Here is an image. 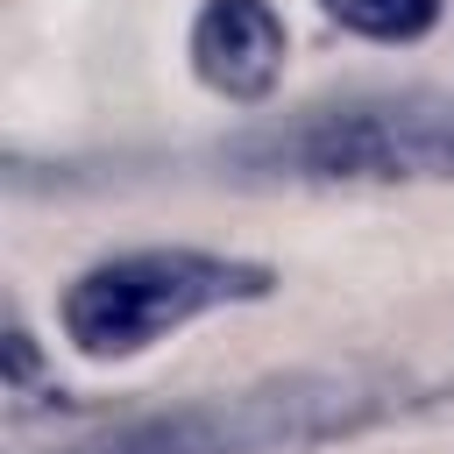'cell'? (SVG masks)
Listing matches in <instances>:
<instances>
[{
    "mask_svg": "<svg viewBox=\"0 0 454 454\" xmlns=\"http://www.w3.org/2000/svg\"><path fill=\"white\" fill-rule=\"evenodd\" d=\"M447 390H454L447 376L376 369V362L291 369V376H262L227 397H199V404L135 419V433L149 454H298V447H333V440H355L404 411H426Z\"/></svg>",
    "mask_w": 454,
    "mask_h": 454,
    "instance_id": "6da1fadb",
    "label": "cell"
},
{
    "mask_svg": "<svg viewBox=\"0 0 454 454\" xmlns=\"http://www.w3.org/2000/svg\"><path fill=\"white\" fill-rule=\"evenodd\" d=\"M241 177L270 184H454V92H355L227 142Z\"/></svg>",
    "mask_w": 454,
    "mask_h": 454,
    "instance_id": "7a4b0ae2",
    "label": "cell"
},
{
    "mask_svg": "<svg viewBox=\"0 0 454 454\" xmlns=\"http://www.w3.org/2000/svg\"><path fill=\"white\" fill-rule=\"evenodd\" d=\"M277 298V270L255 255H220V248H128L92 270H78L57 298L64 340L92 362H128L177 326L227 312V305H262Z\"/></svg>",
    "mask_w": 454,
    "mask_h": 454,
    "instance_id": "3957f363",
    "label": "cell"
},
{
    "mask_svg": "<svg viewBox=\"0 0 454 454\" xmlns=\"http://www.w3.org/2000/svg\"><path fill=\"white\" fill-rule=\"evenodd\" d=\"M192 71L206 92H220L227 106H262L284 78V57H291V35H284V14L270 0H206L192 14Z\"/></svg>",
    "mask_w": 454,
    "mask_h": 454,
    "instance_id": "277c9868",
    "label": "cell"
},
{
    "mask_svg": "<svg viewBox=\"0 0 454 454\" xmlns=\"http://www.w3.org/2000/svg\"><path fill=\"white\" fill-rule=\"evenodd\" d=\"M319 7H326V21H340L362 43H419L447 0H319Z\"/></svg>",
    "mask_w": 454,
    "mask_h": 454,
    "instance_id": "5b68a950",
    "label": "cell"
}]
</instances>
